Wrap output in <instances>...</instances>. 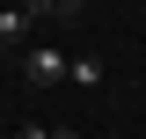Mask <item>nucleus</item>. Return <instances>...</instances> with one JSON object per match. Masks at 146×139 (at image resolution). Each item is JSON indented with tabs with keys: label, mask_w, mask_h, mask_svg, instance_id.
I'll return each mask as SVG.
<instances>
[{
	"label": "nucleus",
	"mask_w": 146,
	"mask_h": 139,
	"mask_svg": "<svg viewBox=\"0 0 146 139\" xmlns=\"http://www.w3.org/2000/svg\"><path fill=\"white\" fill-rule=\"evenodd\" d=\"M15 59H22V88H36V95L66 81V51H58V44H22Z\"/></svg>",
	"instance_id": "nucleus-1"
},
{
	"label": "nucleus",
	"mask_w": 146,
	"mask_h": 139,
	"mask_svg": "<svg viewBox=\"0 0 146 139\" xmlns=\"http://www.w3.org/2000/svg\"><path fill=\"white\" fill-rule=\"evenodd\" d=\"M0 37H7V51H22V44L36 37V15L22 7V0H7V7H0Z\"/></svg>",
	"instance_id": "nucleus-2"
},
{
	"label": "nucleus",
	"mask_w": 146,
	"mask_h": 139,
	"mask_svg": "<svg viewBox=\"0 0 146 139\" xmlns=\"http://www.w3.org/2000/svg\"><path fill=\"white\" fill-rule=\"evenodd\" d=\"M66 81L73 88H102L110 73H102V59H66Z\"/></svg>",
	"instance_id": "nucleus-3"
},
{
	"label": "nucleus",
	"mask_w": 146,
	"mask_h": 139,
	"mask_svg": "<svg viewBox=\"0 0 146 139\" xmlns=\"http://www.w3.org/2000/svg\"><path fill=\"white\" fill-rule=\"evenodd\" d=\"M22 7H29V15H58V0H22Z\"/></svg>",
	"instance_id": "nucleus-4"
},
{
	"label": "nucleus",
	"mask_w": 146,
	"mask_h": 139,
	"mask_svg": "<svg viewBox=\"0 0 146 139\" xmlns=\"http://www.w3.org/2000/svg\"><path fill=\"white\" fill-rule=\"evenodd\" d=\"M73 7H95V0H58V15H73Z\"/></svg>",
	"instance_id": "nucleus-5"
},
{
	"label": "nucleus",
	"mask_w": 146,
	"mask_h": 139,
	"mask_svg": "<svg viewBox=\"0 0 146 139\" xmlns=\"http://www.w3.org/2000/svg\"><path fill=\"white\" fill-rule=\"evenodd\" d=\"M0 66H7V37H0Z\"/></svg>",
	"instance_id": "nucleus-6"
}]
</instances>
